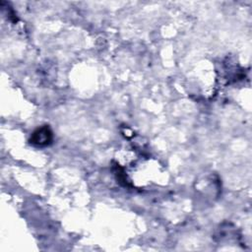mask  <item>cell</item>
Listing matches in <instances>:
<instances>
[{
	"label": "cell",
	"instance_id": "obj_1",
	"mask_svg": "<svg viewBox=\"0 0 252 252\" xmlns=\"http://www.w3.org/2000/svg\"><path fill=\"white\" fill-rule=\"evenodd\" d=\"M52 141V132L47 126L37 128L31 137V143L37 147H44Z\"/></svg>",
	"mask_w": 252,
	"mask_h": 252
}]
</instances>
